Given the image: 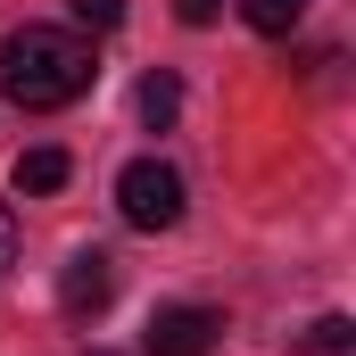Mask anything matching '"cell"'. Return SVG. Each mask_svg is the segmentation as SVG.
I'll use <instances>...</instances> for the list:
<instances>
[{"instance_id": "9c48e42d", "label": "cell", "mask_w": 356, "mask_h": 356, "mask_svg": "<svg viewBox=\"0 0 356 356\" xmlns=\"http://www.w3.org/2000/svg\"><path fill=\"white\" fill-rule=\"evenodd\" d=\"M75 17H83L91 33H116L124 25V0H75Z\"/></svg>"}, {"instance_id": "277c9868", "label": "cell", "mask_w": 356, "mask_h": 356, "mask_svg": "<svg viewBox=\"0 0 356 356\" xmlns=\"http://www.w3.org/2000/svg\"><path fill=\"white\" fill-rule=\"evenodd\" d=\"M108 298H116V257L108 249H75L67 273H58V307L75 323H91V315H108Z\"/></svg>"}, {"instance_id": "6da1fadb", "label": "cell", "mask_w": 356, "mask_h": 356, "mask_svg": "<svg viewBox=\"0 0 356 356\" xmlns=\"http://www.w3.org/2000/svg\"><path fill=\"white\" fill-rule=\"evenodd\" d=\"M91 75H99V58H91L83 33H67V25H17L0 42V99H17L25 116H50V108L83 99Z\"/></svg>"}, {"instance_id": "ba28073f", "label": "cell", "mask_w": 356, "mask_h": 356, "mask_svg": "<svg viewBox=\"0 0 356 356\" xmlns=\"http://www.w3.org/2000/svg\"><path fill=\"white\" fill-rule=\"evenodd\" d=\"M348 340H356V323H348V315H315L298 348H307V356H348Z\"/></svg>"}, {"instance_id": "7c38bea8", "label": "cell", "mask_w": 356, "mask_h": 356, "mask_svg": "<svg viewBox=\"0 0 356 356\" xmlns=\"http://www.w3.org/2000/svg\"><path fill=\"white\" fill-rule=\"evenodd\" d=\"M91 356H116V348H91Z\"/></svg>"}, {"instance_id": "5b68a950", "label": "cell", "mask_w": 356, "mask_h": 356, "mask_svg": "<svg viewBox=\"0 0 356 356\" xmlns=\"http://www.w3.org/2000/svg\"><path fill=\"white\" fill-rule=\"evenodd\" d=\"M67 175H75L67 149H25V158H17V191H33V199H42V191H67Z\"/></svg>"}, {"instance_id": "52a82bcc", "label": "cell", "mask_w": 356, "mask_h": 356, "mask_svg": "<svg viewBox=\"0 0 356 356\" xmlns=\"http://www.w3.org/2000/svg\"><path fill=\"white\" fill-rule=\"evenodd\" d=\"M241 17H249L257 33H273V42H282V33L307 17V0H241Z\"/></svg>"}, {"instance_id": "3957f363", "label": "cell", "mask_w": 356, "mask_h": 356, "mask_svg": "<svg viewBox=\"0 0 356 356\" xmlns=\"http://www.w3.org/2000/svg\"><path fill=\"white\" fill-rule=\"evenodd\" d=\"M216 340H224V315H216V307H158L141 356H207Z\"/></svg>"}, {"instance_id": "8fae6325", "label": "cell", "mask_w": 356, "mask_h": 356, "mask_svg": "<svg viewBox=\"0 0 356 356\" xmlns=\"http://www.w3.org/2000/svg\"><path fill=\"white\" fill-rule=\"evenodd\" d=\"M216 17V0H182V25H207Z\"/></svg>"}, {"instance_id": "7a4b0ae2", "label": "cell", "mask_w": 356, "mask_h": 356, "mask_svg": "<svg viewBox=\"0 0 356 356\" xmlns=\"http://www.w3.org/2000/svg\"><path fill=\"white\" fill-rule=\"evenodd\" d=\"M116 216H124L133 232H175L182 224V175L166 158H133V166L116 175Z\"/></svg>"}, {"instance_id": "8992f818", "label": "cell", "mask_w": 356, "mask_h": 356, "mask_svg": "<svg viewBox=\"0 0 356 356\" xmlns=\"http://www.w3.org/2000/svg\"><path fill=\"white\" fill-rule=\"evenodd\" d=\"M133 108H141V124H158V133H166V124L182 116V83H175V75H141Z\"/></svg>"}, {"instance_id": "30bf717a", "label": "cell", "mask_w": 356, "mask_h": 356, "mask_svg": "<svg viewBox=\"0 0 356 356\" xmlns=\"http://www.w3.org/2000/svg\"><path fill=\"white\" fill-rule=\"evenodd\" d=\"M8 273H17V216L0 207V282H8Z\"/></svg>"}]
</instances>
